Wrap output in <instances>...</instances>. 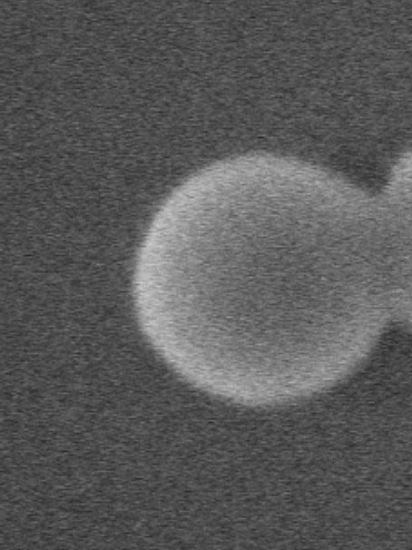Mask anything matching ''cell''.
Returning a JSON list of instances; mask_svg holds the SVG:
<instances>
[{
    "mask_svg": "<svg viewBox=\"0 0 412 550\" xmlns=\"http://www.w3.org/2000/svg\"><path fill=\"white\" fill-rule=\"evenodd\" d=\"M211 172L163 203L137 255L140 326L225 368L350 357L376 326V224L296 174Z\"/></svg>",
    "mask_w": 412,
    "mask_h": 550,
    "instance_id": "1",
    "label": "cell"
}]
</instances>
